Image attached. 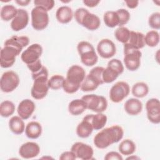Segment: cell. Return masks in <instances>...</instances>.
I'll list each match as a JSON object with an SVG mask.
<instances>
[{"label": "cell", "instance_id": "1", "mask_svg": "<svg viewBox=\"0 0 160 160\" xmlns=\"http://www.w3.org/2000/svg\"><path fill=\"white\" fill-rule=\"evenodd\" d=\"M124 136V130L120 126L114 125L102 128L94 138V144L99 149H105L114 143L118 142Z\"/></svg>", "mask_w": 160, "mask_h": 160}, {"label": "cell", "instance_id": "2", "mask_svg": "<svg viewBox=\"0 0 160 160\" xmlns=\"http://www.w3.org/2000/svg\"><path fill=\"white\" fill-rule=\"evenodd\" d=\"M86 77V71L78 65H72L68 70L62 89L68 94L77 92Z\"/></svg>", "mask_w": 160, "mask_h": 160}, {"label": "cell", "instance_id": "3", "mask_svg": "<svg viewBox=\"0 0 160 160\" xmlns=\"http://www.w3.org/2000/svg\"><path fill=\"white\" fill-rule=\"evenodd\" d=\"M32 78L34 80L33 85L31 90V96L37 100L44 98L49 89L48 85V71L45 66L37 72L31 74Z\"/></svg>", "mask_w": 160, "mask_h": 160}, {"label": "cell", "instance_id": "4", "mask_svg": "<svg viewBox=\"0 0 160 160\" xmlns=\"http://www.w3.org/2000/svg\"><path fill=\"white\" fill-rule=\"evenodd\" d=\"M74 16L76 22L88 30L95 31L101 25L99 18L87 9L80 8L75 11Z\"/></svg>", "mask_w": 160, "mask_h": 160}, {"label": "cell", "instance_id": "5", "mask_svg": "<svg viewBox=\"0 0 160 160\" xmlns=\"http://www.w3.org/2000/svg\"><path fill=\"white\" fill-rule=\"evenodd\" d=\"M77 50L81 62L88 67L95 65L98 61V56L93 46L89 42L80 41L77 45Z\"/></svg>", "mask_w": 160, "mask_h": 160}, {"label": "cell", "instance_id": "6", "mask_svg": "<svg viewBox=\"0 0 160 160\" xmlns=\"http://www.w3.org/2000/svg\"><path fill=\"white\" fill-rule=\"evenodd\" d=\"M124 63L126 68L131 71H134L138 69L141 65V58L142 52L140 50L132 47L129 43L124 44Z\"/></svg>", "mask_w": 160, "mask_h": 160}, {"label": "cell", "instance_id": "7", "mask_svg": "<svg viewBox=\"0 0 160 160\" xmlns=\"http://www.w3.org/2000/svg\"><path fill=\"white\" fill-rule=\"evenodd\" d=\"M81 99L85 102L87 109L95 112H102L108 108V101L102 96L90 94L83 96Z\"/></svg>", "mask_w": 160, "mask_h": 160}, {"label": "cell", "instance_id": "8", "mask_svg": "<svg viewBox=\"0 0 160 160\" xmlns=\"http://www.w3.org/2000/svg\"><path fill=\"white\" fill-rule=\"evenodd\" d=\"M31 25L36 31H42L47 28L49 22L48 11L40 7L35 6L31 12Z\"/></svg>", "mask_w": 160, "mask_h": 160}, {"label": "cell", "instance_id": "9", "mask_svg": "<svg viewBox=\"0 0 160 160\" xmlns=\"http://www.w3.org/2000/svg\"><path fill=\"white\" fill-rule=\"evenodd\" d=\"M20 79L18 74L13 71L4 72L1 78V90L6 93L11 92L15 90L19 86Z\"/></svg>", "mask_w": 160, "mask_h": 160}, {"label": "cell", "instance_id": "10", "mask_svg": "<svg viewBox=\"0 0 160 160\" xmlns=\"http://www.w3.org/2000/svg\"><path fill=\"white\" fill-rule=\"evenodd\" d=\"M130 92V87L125 81H118L111 88L109 91V98L115 103L121 102L126 98Z\"/></svg>", "mask_w": 160, "mask_h": 160}, {"label": "cell", "instance_id": "11", "mask_svg": "<svg viewBox=\"0 0 160 160\" xmlns=\"http://www.w3.org/2000/svg\"><path fill=\"white\" fill-rule=\"evenodd\" d=\"M42 47L38 43H34L28 46L21 54V58L23 62L30 64L40 59L42 54Z\"/></svg>", "mask_w": 160, "mask_h": 160}, {"label": "cell", "instance_id": "12", "mask_svg": "<svg viewBox=\"0 0 160 160\" xmlns=\"http://www.w3.org/2000/svg\"><path fill=\"white\" fill-rule=\"evenodd\" d=\"M20 54L13 47L4 45L0 51V65L2 68L11 67L16 61V56Z\"/></svg>", "mask_w": 160, "mask_h": 160}, {"label": "cell", "instance_id": "13", "mask_svg": "<svg viewBox=\"0 0 160 160\" xmlns=\"http://www.w3.org/2000/svg\"><path fill=\"white\" fill-rule=\"evenodd\" d=\"M146 109L148 120L158 124L160 122V102L157 98H151L146 103Z\"/></svg>", "mask_w": 160, "mask_h": 160}, {"label": "cell", "instance_id": "14", "mask_svg": "<svg viewBox=\"0 0 160 160\" xmlns=\"http://www.w3.org/2000/svg\"><path fill=\"white\" fill-rule=\"evenodd\" d=\"M71 151L76 155V158L82 160H90L93 159L94 150L92 148L84 142H76L72 144Z\"/></svg>", "mask_w": 160, "mask_h": 160}, {"label": "cell", "instance_id": "15", "mask_svg": "<svg viewBox=\"0 0 160 160\" xmlns=\"http://www.w3.org/2000/svg\"><path fill=\"white\" fill-rule=\"evenodd\" d=\"M96 49L98 54L104 59H109L116 53L115 44L107 38L102 39L98 42Z\"/></svg>", "mask_w": 160, "mask_h": 160}, {"label": "cell", "instance_id": "16", "mask_svg": "<svg viewBox=\"0 0 160 160\" xmlns=\"http://www.w3.org/2000/svg\"><path fill=\"white\" fill-rule=\"evenodd\" d=\"M29 14L24 9H18L16 16L11 22V28L14 31H19L24 29L29 22Z\"/></svg>", "mask_w": 160, "mask_h": 160}, {"label": "cell", "instance_id": "17", "mask_svg": "<svg viewBox=\"0 0 160 160\" xmlns=\"http://www.w3.org/2000/svg\"><path fill=\"white\" fill-rule=\"evenodd\" d=\"M40 152V147L35 142H27L22 144L19 149V154L24 159L36 157Z\"/></svg>", "mask_w": 160, "mask_h": 160}, {"label": "cell", "instance_id": "18", "mask_svg": "<svg viewBox=\"0 0 160 160\" xmlns=\"http://www.w3.org/2000/svg\"><path fill=\"white\" fill-rule=\"evenodd\" d=\"M35 109L36 106L34 102L29 99H26L22 100L19 103L17 112L19 116L23 120H26L32 116Z\"/></svg>", "mask_w": 160, "mask_h": 160}, {"label": "cell", "instance_id": "19", "mask_svg": "<svg viewBox=\"0 0 160 160\" xmlns=\"http://www.w3.org/2000/svg\"><path fill=\"white\" fill-rule=\"evenodd\" d=\"M29 43V39L26 36H13L6 40L4 45L11 46L14 48L20 54L22 49L26 47Z\"/></svg>", "mask_w": 160, "mask_h": 160}, {"label": "cell", "instance_id": "20", "mask_svg": "<svg viewBox=\"0 0 160 160\" xmlns=\"http://www.w3.org/2000/svg\"><path fill=\"white\" fill-rule=\"evenodd\" d=\"M84 118L89 121L94 130L102 129L108 121L106 115L102 112H98L96 114H87Z\"/></svg>", "mask_w": 160, "mask_h": 160}, {"label": "cell", "instance_id": "21", "mask_svg": "<svg viewBox=\"0 0 160 160\" xmlns=\"http://www.w3.org/2000/svg\"><path fill=\"white\" fill-rule=\"evenodd\" d=\"M124 108L129 115L136 116L142 111V104L137 98H130L125 102Z\"/></svg>", "mask_w": 160, "mask_h": 160}, {"label": "cell", "instance_id": "22", "mask_svg": "<svg viewBox=\"0 0 160 160\" xmlns=\"http://www.w3.org/2000/svg\"><path fill=\"white\" fill-rule=\"evenodd\" d=\"M73 16L72 9L68 6L59 7L56 12V18L61 24H67L71 22Z\"/></svg>", "mask_w": 160, "mask_h": 160}, {"label": "cell", "instance_id": "23", "mask_svg": "<svg viewBox=\"0 0 160 160\" xmlns=\"http://www.w3.org/2000/svg\"><path fill=\"white\" fill-rule=\"evenodd\" d=\"M42 128L41 124L37 121H31L27 124L25 128L26 136L32 139H35L41 136Z\"/></svg>", "mask_w": 160, "mask_h": 160}, {"label": "cell", "instance_id": "24", "mask_svg": "<svg viewBox=\"0 0 160 160\" xmlns=\"http://www.w3.org/2000/svg\"><path fill=\"white\" fill-rule=\"evenodd\" d=\"M9 128L15 134H21L25 131V124L23 119L18 116H12L8 122Z\"/></svg>", "mask_w": 160, "mask_h": 160}, {"label": "cell", "instance_id": "25", "mask_svg": "<svg viewBox=\"0 0 160 160\" xmlns=\"http://www.w3.org/2000/svg\"><path fill=\"white\" fill-rule=\"evenodd\" d=\"M132 47L136 49H141L144 47V34L141 32L130 31V36L128 42Z\"/></svg>", "mask_w": 160, "mask_h": 160}, {"label": "cell", "instance_id": "26", "mask_svg": "<svg viewBox=\"0 0 160 160\" xmlns=\"http://www.w3.org/2000/svg\"><path fill=\"white\" fill-rule=\"evenodd\" d=\"M93 130V128L89 121L83 118L82 121L77 126L76 134L81 138H87L92 134Z\"/></svg>", "mask_w": 160, "mask_h": 160}, {"label": "cell", "instance_id": "27", "mask_svg": "<svg viewBox=\"0 0 160 160\" xmlns=\"http://www.w3.org/2000/svg\"><path fill=\"white\" fill-rule=\"evenodd\" d=\"M87 109L86 104L82 99H76L71 101L68 105V111L73 116H79Z\"/></svg>", "mask_w": 160, "mask_h": 160}, {"label": "cell", "instance_id": "28", "mask_svg": "<svg viewBox=\"0 0 160 160\" xmlns=\"http://www.w3.org/2000/svg\"><path fill=\"white\" fill-rule=\"evenodd\" d=\"M99 85V82L92 76L88 74L81 83L80 89L84 92H90L96 90Z\"/></svg>", "mask_w": 160, "mask_h": 160}, {"label": "cell", "instance_id": "29", "mask_svg": "<svg viewBox=\"0 0 160 160\" xmlns=\"http://www.w3.org/2000/svg\"><path fill=\"white\" fill-rule=\"evenodd\" d=\"M118 149L121 154L130 156L136 151V146L132 140L126 139L120 142L118 146Z\"/></svg>", "mask_w": 160, "mask_h": 160}, {"label": "cell", "instance_id": "30", "mask_svg": "<svg viewBox=\"0 0 160 160\" xmlns=\"http://www.w3.org/2000/svg\"><path fill=\"white\" fill-rule=\"evenodd\" d=\"M18 9L11 4L4 5L1 9V18L4 21H9L12 20L16 16Z\"/></svg>", "mask_w": 160, "mask_h": 160}, {"label": "cell", "instance_id": "31", "mask_svg": "<svg viewBox=\"0 0 160 160\" xmlns=\"http://www.w3.org/2000/svg\"><path fill=\"white\" fill-rule=\"evenodd\" d=\"M131 92L134 97L142 98L148 94L149 87L148 84L144 82H138L132 86Z\"/></svg>", "mask_w": 160, "mask_h": 160}, {"label": "cell", "instance_id": "32", "mask_svg": "<svg viewBox=\"0 0 160 160\" xmlns=\"http://www.w3.org/2000/svg\"><path fill=\"white\" fill-rule=\"evenodd\" d=\"M103 20L105 25L109 28H113L117 26H119V18L116 11H106L104 14Z\"/></svg>", "mask_w": 160, "mask_h": 160}, {"label": "cell", "instance_id": "33", "mask_svg": "<svg viewBox=\"0 0 160 160\" xmlns=\"http://www.w3.org/2000/svg\"><path fill=\"white\" fill-rule=\"evenodd\" d=\"M15 109V105L12 101H4L0 105V114L3 118H8L14 114Z\"/></svg>", "mask_w": 160, "mask_h": 160}, {"label": "cell", "instance_id": "34", "mask_svg": "<svg viewBox=\"0 0 160 160\" xmlns=\"http://www.w3.org/2000/svg\"><path fill=\"white\" fill-rule=\"evenodd\" d=\"M145 44L149 47H155L159 42V34L156 30L148 31L144 35Z\"/></svg>", "mask_w": 160, "mask_h": 160}, {"label": "cell", "instance_id": "35", "mask_svg": "<svg viewBox=\"0 0 160 160\" xmlns=\"http://www.w3.org/2000/svg\"><path fill=\"white\" fill-rule=\"evenodd\" d=\"M130 36V30L124 26H121L117 28L114 32L116 39L120 42L126 44L128 42Z\"/></svg>", "mask_w": 160, "mask_h": 160}, {"label": "cell", "instance_id": "36", "mask_svg": "<svg viewBox=\"0 0 160 160\" xmlns=\"http://www.w3.org/2000/svg\"><path fill=\"white\" fill-rule=\"evenodd\" d=\"M64 79V76L59 74H55L48 79V85L50 89L58 90L62 88Z\"/></svg>", "mask_w": 160, "mask_h": 160}, {"label": "cell", "instance_id": "37", "mask_svg": "<svg viewBox=\"0 0 160 160\" xmlns=\"http://www.w3.org/2000/svg\"><path fill=\"white\" fill-rule=\"evenodd\" d=\"M119 74L112 68L107 66L102 72V80L104 83H111L116 80Z\"/></svg>", "mask_w": 160, "mask_h": 160}, {"label": "cell", "instance_id": "38", "mask_svg": "<svg viewBox=\"0 0 160 160\" xmlns=\"http://www.w3.org/2000/svg\"><path fill=\"white\" fill-rule=\"evenodd\" d=\"M119 18V26H123L126 24L131 18L129 12L125 9H119L116 11Z\"/></svg>", "mask_w": 160, "mask_h": 160}, {"label": "cell", "instance_id": "39", "mask_svg": "<svg viewBox=\"0 0 160 160\" xmlns=\"http://www.w3.org/2000/svg\"><path fill=\"white\" fill-rule=\"evenodd\" d=\"M149 26L156 30L160 29V13L159 12H153L148 19Z\"/></svg>", "mask_w": 160, "mask_h": 160}, {"label": "cell", "instance_id": "40", "mask_svg": "<svg viewBox=\"0 0 160 160\" xmlns=\"http://www.w3.org/2000/svg\"><path fill=\"white\" fill-rule=\"evenodd\" d=\"M54 0H34V4L36 7H40L46 11H51L54 6Z\"/></svg>", "mask_w": 160, "mask_h": 160}, {"label": "cell", "instance_id": "41", "mask_svg": "<svg viewBox=\"0 0 160 160\" xmlns=\"http://www.w3.org/2000/svg\"><path fill=\"white\" fill-rule=\"evenodd\" d=\"M104 69V68L101 66H96L93 68L89 72L91 75H92L100 84V85L104 84L102 80V72Z\"/></svg>", "mask_w": 160, "mask_h": 160}, {"label": "cell", "instance_id": "42", "mask_svg": "<svg viewBox=\"0 0 160 160\" xmlns=\"http://www.w3.org/2000/svg\"><path fill=\"white\" fill-rule=\"evenodd\" d=\"M107 66H109L116 71L119 74V75L124 72V66L122 62L118 59H112L109 61Z\"/></svg>", "mask_w": 160, "mask_h": 160}, {"label": "cell", "instance_id": "43", "mask_svg": "<svg viewBox=\"0 0 160 160\" xmlns=\"http://www.w3.org/2000/svg\"><path fill=\"white\" fill-rule=\"evenodd\" d=\"M42 66H42L41 61L40 59L35 61L34 62H32L30 64L27 65V67L28 68V69L31 72V74L37 72L38 71H39L42 68Z\"/></svg>", "mask_w": 160, "mask_h": 160}, {"label": "cell", "instance_id": "44", "mask_svg": "<svg viewBox=\"0 0 160 160\" xmlns=\"http://www.w3.org/2000/svg\"><path fill=\"white\" fill-rule=\"evenodd\" d=\"M105 160H122L123 158L120 153L116 151H110L104 156Z\"/></svg>", "mask_w": 160, "mask_h": 160}, {"label": "cell", "instance_id": "45", "mask_svg": "<svg viewBox=\"0 0 160 160\" xmlns=\"http://www.w3.org/2000/svg\"><path fill=\"white\" fill-rule=\"evenodd\" d=\"M76 159V155L71 151L63 152L59 156V159L61 160H74Z\"/></svg>", "mask_w": 160, "mask_h": 160}, {"label": "cell", "instance_id": "46", "mask_svg": "<svg viewBox=\"0 0 160 160\" xmlns=\"http://www.w3.org/2000/svg\"><path fill=\"white\" fill-rule=\"evenodd\" d=\"M84 4L85 6L89 7V8H94L98 5V4L100 2V1L97 0H84L82 1Z\"/></svg>", "mask_w": 160, "mask_h": 160}, {"label": "cell", "instance_id": "47", "mask_svg": "<svg viewBox=\"0 0 160 160\" xmlns=\"http://www.w3.org/2000/svg\"><path fill=\"white\" fill-rule=\"evenodd\" d=\"M125 3L128 8L134 9L138 6L139 1L136 0H128V1H125Z\"/></svg>", "mask_w": 160, "mask_h": 160}, {"label": "cell", "instance_id": "48", "mask_svg": "<svg viewBox=\"0 0 160 160\" xmlns=\"http://www.w3.org/2000/svg\"><path fill=\"white\" fill-rule=\"evenodd\" d=\"M15 2L19 6H26L31 2V0H16Z\"/></svg>", "mask_w": 160, "mask_h": 160}, {"label": "cell", "instance_id": "49", "mask_svg": "<svg viewBox=\"0 0 160 160\" xmlns=\"http://www.w3.org/2000/svg\"><path fill=\"white\" fill-rule=\"evenodd\" d=\"M131 158H134H134H135V159H139V158H138V157H132H132H131V156H130V157L128 158H127V159H131Z\"/></svg>", "mask_w": 160, "mask_h": 160}]
</instances>
